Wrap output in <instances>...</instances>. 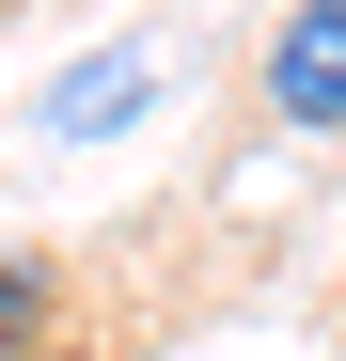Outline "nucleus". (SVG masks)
I'll use <instances>...</instances> for the list:
<instances>
[{
  "label": "nucleus",
  "mask_w": 346,
  "mask_h": 361,
  "mask_svg": "<svg viewBox=\"0 0 346 361\" xmlns=\"http://www.w3.org/2000/svg\"><path fill=\"white\" fill-rule=\"evenodd\" d=\"M252 79H268V126H299V142H346V0H283Z\"/></svg>",
  "instance_id": "1"
},
{
  "label": "nucleus",
  "mask_w": 346,
  "mask_h": 361,
  "mask_svg": "<svg viewBox=\"0 0 346 361\" xmlns=\"http://www.w3.org/2000/svg\"><path fill=\"white\" fill-rule=\"evenodd\" d=\"M157 110V47H95V63H64L32 94V142H110V126H142Z\"/></svg>",
  "instance_id": "2"
},
{
  "label": "nucleus",
  "mask_w": 346,
  "mask_h": 361,
  "mask_svg": "<svg viewBox=\"0 0 346 361\" xmlns=\"http://www.w3.org/2000/svg\"><path fill=\"white\" fill-rule=\"evenodd\" d=\"M32 330H47V267H32V252H0V345H32Z\"/></svg>",
  "instance_id": "3"
}]
</instances>
